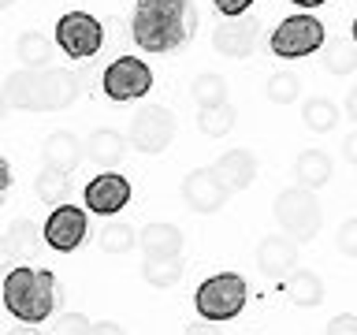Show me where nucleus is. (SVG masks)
<instances>
[{"mask_svg": "<svg viewBox=\"0 0 357 335\" xmlns=\"http://www.w3.org/2000/svg\"><path fill=\"white\" fill-rule=\"evenodd\" d=\"M100 86H105L108 100H138L153 89V71L138 56H119V60H112L105 67Z\"/></svg>", "mask_w": 357, "mask_h": 335, "instance_id": "obj_8", "label": "nucleus"}, {"mask_svg": "<svg viewBox=\"0 0 357 335\" xmlns=\"http://www.w3.org/2000/svg\"><path fill=\"white\" fill-rule=\"evenodd\" d=\"M33 190H38V198L45 201V205H63L67 190H71V183H67V175L52 172V168H41L38 179H33Z\"/></svg>", "mask_w": 357, "mask_h": 335, "instance_id": "obj_30", "label": "nucleus"}, {"mask_svg": "<svg viewBox=\"0 0 357 335\" xmlns=\"http://www.w3.org/2000/svg\"><path fill=\"white\" fill-rule=\"evenodd\" d=\"M89 317L82 313H60V320H56V332L52 335H89Z\"/></svg>", "mask_w": 357, "mask_h": 335, "instance_id": "obj_31", "label": "nucleus"}, {"mask_svg": "<svg viewBox=\"0 0 357 335\" xmlns=\"http://www.w3.org/2000/svg\"><path fill=\"white\" fill-rule=\"evenodd\" d=\"M234 119H238V112H234V105H227V100L205 105L197 112V131L205 134V138H223V134L234 131Z\"/></svg>", "mask_w": 357, "mask_h": 335, "instance_id": "obj_24", "label": "nucleus"}, {"mask_svg": "<svg viewBox=\"0 0 357 335\" xmlns=\"http://www.w3.org/2000/svg\"><path fill=\"white\" fill-rule=\"evenodd\" d=\"M298 8H320V4H328V0H294Z\"/></svg>", "mask_w": 357, "mask_h": 335, "instance_id": "obj_41", "label": "nucleus"}, {"mask_svg": "<svg viewBox=\"0 0 357 335\" xmlns=\"http://www.w3.org/2000/svg\"><path fill=\"white\" fill-rule=\"evenodd\" d=\"M194 306H197V317L201 320H212V324L234 320L245 309V279L238 272H216V276H208L205 283L197 287Z\"/></svg>", "mask_w": 357, "mask_h": 335, "instance_id": "obj_4", "label": "nucleus"}, {"mask_svg": "<svg viewBox=\"0 0 357 335\" xmlns=\"http://www.w3.org/2000/svg\"><path fill=\"white\" fill-rule=\"evenodd\" d=\"M298 265V242L290 234H264L257 242V268L264 276H287Z\"/></svg>", "mask_w": 357, "mask_h": 335, "instance_id": "obj_15", "label": "nucleus"}, {"mask_svg": "<svg viewBox=\"0 0 357 335\" xmlns=\"http://www.w3.org/2000/svg\"><path fill=\"white\" fill-rule=\"evenodd\" d=\"M8 190H11V164L0 156V194H8Z\"/></svg>", "mask_w": 357, "mask_h": 335, "instance_id": "obj_38", "label": "nucleus"}, {"mask_svg": "<svg viewBox=\"0 0 357 335\" xmlns=\"http://www.w3.org/2000/svg\"><path fill=\"white\" fill-rule=\"evenodd\" d=\"M350 34H354V41H357V19H354V27H350Z\"/></svg>", "mask_w": 357, "mask_h": 335, "instance_id": "obj_44", "label": "nucleus"}, {"mask_svg": "<svg viewBox=\"0 0 357 335\" xmlns=\"http://www.w3.org/2000/svg\"><path fill=\"white\" fill-rule=\"evenodd\" d=\"M11 4H15V0H0V11H8Z\"/></svg>", "mask_w": 357, "mask_h": 335, "instance_id": "obj_43", "label": "nucleus"}, {"mask_svg": "<svg viewBox=\"0 0 357 335\" xmlns=\"http://www.w3.org/2000/svg\"><path fill=\"white\" fill-rule=\"evenodd\" d=\"M194 100H197V108H205V105H220V100H227V78L216 75V71H205V75H197L194 78Z\"/></svg>", "mask_w": 357, "mask_h": 335, "instance_id": "obj_29", "label": "nucleus"}, {"mask_svg": "<svg viewBox=\"0 0 357 335\" xmlns=\"http://www.w3.org/2000/svg\"><path fill=\"white\" fill-rule=\"evenodd\" d=\"M183 272H186L183 253L178 257H145V265H142V279L149 287H160V290L175 287L178 279H183Z\"/></svg>", "mask_w": 357, "mask_h": 335, "instance_id": "obj_22", "label": "nucleus"}, {"mask_svg": "<svg viewBox=\"0 0 357 335\" xmlns=\"http://www.w3.org/2000/svg\"><path fill=\"white\" fill-rule=\"evenodd\" d=\"M212 4H216V11L223 19H234V15H245L253 0H212Z\"/></svg>", "mask_w": 357, "mask_h": 335, "instance_id": "obj_34", "label": "nucleus"}, {"mask_svg": "<svg viewBox=\"0 0 357 335\" xmlns=\"http://www.w3.org/2000/svg\"><path fill=\"white\" fill-rule=\"evenodd\" d=\"M8 116V100H4V89H0V119Z\"/></svg>", "mask_w": 357, "mask_h": 335, "instance_id": "obj_42", "label": "nucleus"}, {"mask_svg": "<svg viewBox=\"0 0 357 335\" xmlns=\"http://www.w3.org/2000/svg\"><path fill=\"white\" fill-rule=\"evenodd\" d=\"M183 335H223L220 328H212V320H201V324H190Z\"/></svg>", "mask_w": 357, "mask_h": 335, "instance_id": "obj_36", "label": "nucleus"}, {"mask_svg": "<svg viewBox=\"0 0 357 335\" xmlns=\"http://www.w3.org/2000/svg\"><path fill=\"white\" fill-rule=\"evenodd\" d=\"M4 309L15 317L19 324H41L52 317L56 309V298H60V283L49 268H30V265H19L4 276Z\"/></svg>", "mask_w": 357, "mask_h": 335, "instance_id": "obj_3", "label": "nucleus"}, {"mask_svg": "<svg viewBox=\"0 0 357 335\" xmlns=\"http://www.w3.org/2000/svg\"><path fill=\"white\" fill-rule=\"evenodd\" d=\"M335 242H339V250H342L346 257H357V216L342 223L339 234H335Z\"/></svg>", "mask_w": 357, "mask_h": 335, "instance_id": "obj_32", "label": "nucleus"}, {"mask_svg": "<svg viewBox=\"0 0 357 335\" xmlns=\"http://www.w3.org/2000/svg\"><path fill=\"white\" fill-rule=\"evenodd\" d=\"M320 67L328 75H350V71H357V41L331 38L320 49Z\"/></svg>", "mask_w": 357, "mask_h": 335, "instance_id": "obj_23", "label": "nucleus"}, {"mask_svg": "<svg viewBox=\"0 0 357 335\" xmlns=\"http://www.w3.org/2000/svg\"><path fill=\"white\" fill-rule=\"evenodd\" d=\"M294 179H298V186H309V190L328 186V179H331V156L324 153V149H305L294 161Z\"/></svg>", "mask_w": 357, "mask_h": 335, "instance_id": "obj_21", "label": "nucleus"}, {"mask_svg": "<svg viewBox=\"0 0 357 335\" xmlns=\"http://www.w3.org/2000/svg\"><path fill=\"white\" fill-rule=\"evenodd\" d=\"M145 257H178L183 253V231L175 223H145L138 234Z\"/></svg>", "mask_w": 357, "mask_h": 335, "instance_id": "obj_18", "label": "nucleus"}, {"mask_svg": "<svg viewBox=\"0 0 357 335\" xmlns=\"http://www.w3.org/2000/svg\"><path fill=\"white\" fill-rule=\"evenodd\" d=\"M86 228H89V216H86V209H78V205H56L49 212V220H45V228H41V239L49 250L56 253H71L82 246L86 239Z\"/></svg>", "mask_w": 357, "mask_h": 335, "instance_id": "obj_10", "label": "nucleus"}, {"mask_svg": "<svg viewBox=\"0 0 357 335\" xmlns=\"http://www.w3.org/2000/svg\"><path fill=\"white\" fill-rule=\"evenodd\" d=\"M172 138H175V116H172V108L145 105L142 112H134V116H130V127H127L130 149H138L145 156H156V153H164L167 145H172Z\"/></svg>", "mask_w": 357, "mask_h": 335, "instance_id": "obj_7", "label": "nucleus"}, {"mask_svg": "<svg viewBox=\"0 0 357 335\" xmlns=\"http://www.w3.org/2000/svg\"><path fill=\"white\" fill-rule=\"evenodd\" d=\"M4 100L8 108L22 112H60L78 100V82L75 71L67 67H19L4 78Z\"/></svg>", "mask_w": 357, "mask_h": 335, "instance_id": "obj_2", "label": "nucleus"}, {"mask_svg": "<svg viewBox=\"0 0 357 335\" xmlns=\"http://www.w3.org/2000/svg\"><path fill=\"white\" fill-rule=\"evenodd\" d=\"M227 198H231V186L223 183L212 168H194V172L183 179V201L194 212L212 216V212H220L223 205H227Z\"/></svg>", "mask_w": 357, "mask_h": 335, "instance_id": "obj_11", "label": "nucleus"}, {"mask_svg": "<svg viewBox=\"0 0 357 335\" xmlns=\"http://www.w3.org/2000/svg\"><path fill=\"white\" fill-rule=\"evenodd\" d=\"M272 52L279 60H301L324 49V22L317 15H290L272 30Z\"/></svg>", "mask_w": 357, "mask_h": 335, "instance_id": "obj_6", "label": "nucleus"}, {"mask_svg": "<svg viewBox=\"0 0 357 335\" xmlns=\"http://www.w3.org/2000/svg\"><path fill=\"white\" fill-rule=\"evenodd\" d=\"M342 156L350 164H357V131L354 134H346V142H342Z\"/></svg>", "mask_w": 357, "mask_h": 335, "instance_id": "obj_37", "label": "nucleus"}, {"mask_svg": "<svg viewBox=\"0 0 357 335\" xmlns=\"http://www.w3.org/2000/svg\"><path fill=\"white\" fill-rule=\"evenodd\" d=\"M197 34L194 0H138L130 15V38L145 52H175Z\"/></svg>", "mask_w": 357, "mask_h": 335, "instance_id": "obj_1", "label": "nucleus"}, {"mask_svg": "<svg viewBox=\"0 0 357 335\" xmlns=\"http://www.w3.org/2000/svg\"><path fill=\"white\" fill-rule=\"evenodd\" d=\"M4 198H8V194H0V209H4Z\"/></svg>", "mask_w": 357, "mask_h": 335, "instance_id": "obj_45", "label": "nucleus"}, {"mask_svg": "<svg viewBox=\"0 0 357 335\" xmlns=\"http://www.w3.org/2000/svg\"><path fill=\"white\" fill-rule=\"evenodd\" d=\"M56 41H60V49L71 60H89L105 45V30H100V22L89 11H67L56 22Z\"/></svg>", "mask_w": 357, "mask_h": 335, "instance_id": "obj_9", "label": "nucleus"}, {"mask_svg": "<svg viewBox=\"0 0 357 335\" xmlns=\"http://www.w3.org/2000/svg\"><path fill=\"white\" fill-rule=\"evenodd\" d=\"M8 335H41V332L33 328V324H19V328H11Z\"/></svg>", "mask_w": 357, "mask_h": 335, "instance_id": "obj_40", "label": "nucleus"}, {"mask_svg": "<svg viewBox=\"0 0 357 335\" xmlns=\"http://www.w3.org/2000/svg\"><path fill=\"white\" fill-rule=\"evenodd\" d=\"M212 172H216L231 190H245V186H253V179H257V164L245 149H231L212 164Z\"/></svg>", "mask_w": 357, "mask_h": 335, "instance_id": "obj_19", "label": "nucleus"}, {"mask_svg": "<svg viewBox=\"0 0 357 335\" xmlns=\"http://www.w3.org/2000/svg\"><path fill=\"white\" fill-rule=\"evenodd\" d=\"M301 119H305L309 131L331 134L335 127H339V105L328 100V97H309L305 105H301Z\"/></svg>", "mask_w": 357, "mask_h": 335, "instance_id": "obj_25", "label": "nucleus"}, {"mask_svg": "<svg viewBox=\"0 0 357 335\" xmlns=\"http://www.w3.org/2000/svg\"><path fill=\"white\" fill-rule=\"evenodd\" d=\"M257 38H261V19L257 15H234L223 19L220 27H212V45H216L220 56H231V60H245L253 52Z\"/></svg>", "mask_w": 357, "mask_h": 335, "instance_id": "obj_12", "label": "nucleus"}, {"mask_svg": "<svg viewBox=\"0 0 357 335\" xmlns=\"http://www.w3.org/2000/svg\"><path fill=\"white\" fill-rule=\"evenodd\" d=\"M275 220L298 246L317 239L320 234V201H317V194H312L309 186H298V183L287 186L283 194L275 198Z\"/></svg>", "mask_w": 357, "mask_h": 335, "instance_id": "obj_5", "label": "nucleus"}, {"mask_svg": "<svg viewBox=\"0 0 357 335\" xmlns=\"http://www.w3.org/2000/svg\"><path fill=\"white\" fill-rule=\"evenodd\" d=\"M130 201V179H123L119 172H105L97 179H89L86 186V209L97 216H116L119 209H127Z\"/></svg>", "mask_w": 357, "mask_h": 335, "instance_id": "obj_13", "label": "nucleus"}, {"mask_svg": "<svg viewBox=\"0 0 357 335\" xmlns=\"http://www.w3.org/2000/svg\"><path fill=\"white\" fill-rule=\"evenodd\" d=\"M82 145H86L89 161H97V164H105V168H116L123 156H127V149H130L127 134H119V131H112V127L93 131Z\"/></svg>", "mask_w": 357, "mask_h": 335, "instance_id": "obj_17", "label": "nucleus"}, {"mask_svg": "<svg viewBox=\"0 0 357 335\" xmlns=\"http://www.w3.org/2000/svg\"><path fill=\"white\" fill-rule=\"evenodd\" d=\"M97 246L105 253H112V257H123V253H130L134 246H138V234H134L130 223H123V220L116 223V220H112V223H105V228L97 231Z\"/></svg>", "mask_w": 357, "mask_h": 335, "instance_id": "obj_26", "label": "nucleus"}, {"mask_svg": "<svg viewBox=\"0 0 357 335\" xmlns=\"http://www.w3.org/2000/svg\"><path fill=\"white\" fill-rule=\"evenodd\" d=\"M15 56L22 60V67H52V45L49 38H41V34H22V38L15 41Z\"/></svg>", "mask_w": 357, "mask_h": 335, "instance_id": "obj_27", "label": "nucleus"}, {"mask_svg": "<svg viewBox=\"0 0 357 335\" xmlns=\"http://www.w3.org/2000/svg\"><path fill=\"white\" fill-rule=\"evenodd\" d=\"M328 335H357V317H354V313H339V317H331Z\"/></svg>", "mask_w": 357, "mask_h": 335, "instance_id": "obj_33", "label": "nucleus"}, {"mask_svg": "<svg viewBox=\"0 0 357 335\" xmlns=\"http://www.w3.org/2000/svg\"><path fill=\"white\" fill-rule=\"evenodd\" d=\"M38 239V231H33V220H15L11 228L0 234V279H4L11 268H19V265H26L30 257H33V242Z\"/></svg>", "mask_w": 357, "mask_h": 335, "instance_id": "obj_14", "label": "nucleus"}, {"mask_svg": "<svg viewBox=\"0 0 357 335\" xmlns=\"http://www.w3.org/2000/svg\"><path fill=\"white\" fill-rule=\"evenodd\" d=\"M283 290H287V298L294 302V306H301V309H317L320 302H324V283H320V276H317V272H305V268H298V272L290 268Z\"/></svg>", "mask_w": 357, "mask_h": 335, "instance_id": "obj_20", "label": "nucleus"}, {"mask_svg": "<svg viewBox=\"0 0 357 335\" xmlns=\"http://www.w3.org/2000/svg\"><path fill=\"white\" fill-rule=\"evenodd\" d=\"M89 335H127V328H123V324H116V320H100V324H93V328H89Z\"/></svg>", "mask_w": 357, "mask_h": 335, "instance_id": "obj_35", "label": "nucleus"}, {"mask_svg": "<svg viewBox=\"0 0 357 335\" xmlns=\"http://www.w3.org/2000/svg\"><path fill=\"white\" fill-rule=\"evenodd\" d=\"M82 153H86V145L78 142L71 131L49 134V138H45V149H41L45 168H52V172H60V175H71L78 168V161H82Z\"/></svg>", "mask_w": 357, "mask_h": 335, "instance_id": "obj_16", "label": "nucleus"}, {"mask_svg": "<svg viewBox=\"0 0 357 335\" xmlns=\"http://www.w3.org/2000/svg\"><path fill=\"white\" fill-rule=\"evenodd\" d=\"M301 94V78L294 71H275V75H268V82H264V97L272 100V105H294Z\"/></svg>", "mask_w": 357, "mask_h": 335, "instance_id": "obj_28", "label": "nucleus"}, {"mask_svg": "<svg viewBox=\"0 0 357 335\" xmlns=\"http://www.w3.org/2000/svg\"><path fill=\"white\" fill-rule=\"evenodd\" d=\"M346 116H350V119L357 123V86L350 89V94H346Z\"/></svg>", "mask_w": 357, "mask_h": 335, "instance_id": "obj_39", "label": "nucleus"}]
</instances>
